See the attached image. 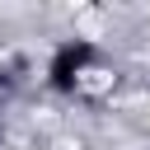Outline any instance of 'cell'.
Instances as JSON below:
<instances>
[{
  "label": "cell",
  "instance_id": "6da1fadb",
  "mask_svg": "<svg viewBox=\"0 0 150 150\" xmlns=\"http://www.w3.org/2000/svg\"><path fill=\"white\" fill-rule=\"evenodd\" d=\"M98 56H103V52H98V42H94V38H61V42L47 52L42 84H47L52 94L70 98V94H80V89H84V80L94 75Z\"/></svg>",
  "mask_w": 150,
  "mask_h": 150
}]
</instances>
